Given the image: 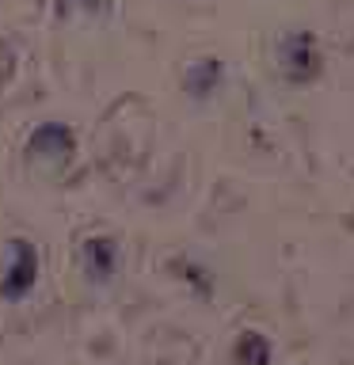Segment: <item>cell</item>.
<instances>
[{
  "mask_svg": "<svg viewBox=\"0 0 354 365\" xmlns=\"http://www.w3.org/2000/svg\"><path fill=\"white\" fill-rule=\"evenodd\" d=\"M34 278H39V251H34L27 240H16V244H11V267H8L4 278H0V293L23 297L34 285Z\"/></svg>",
  "mask_w": 354,
  "mask_h": 365,
  "instance_id": "obj_1",
  "label": "cell"
},
{
  "mask_svg": "<svg viewBox=\"0 0 354 365\" xmlns=\"http://www.w3.org/2000/svg\"><path fill=\"white\" fill-rule=\"evenodd\" d=\"M27 156H31V164H54V168L65 164V160L73 156V133H69L65 125H42V130L31 137Z\"/></svg>",
  "mask_w": 354,
  "mask_h": 365,
  "instance_id": "obj_2",
  "label": "cell"
}]
</instances>
